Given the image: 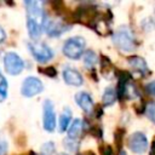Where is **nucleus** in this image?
<instances>
[{
	"instance_id": "nucleus-1",
	"label": "nucleus",
	"mask_w": 155,
	"mask_h": 155,
	"mask_svg": "<svg viewBox=\"0 0 155 155\" xmlns=\"http://www.w3.org/2000/svg\"><path fill=\"white\" fill-rule=\"evenodd\" d=\"M27 7V28L31 39H38L42 33L45 23V11L41 1H25Z\"/></svg>"
},
{
	"instance_id": "nucleus-2",
	"label": "nucleus",
	"mask_w": 155,
	"mask_h": 155,
	"mask_svg": "<svg viewBox=\"0 0 155 155\" xmlns=\"http://www.w3.org/2000/svg\"><path fill=\"white\" fill-rule=\"evenodd\" d=\"M113 42L120 51L126 53L132 52L136 48V39L133 36V33L126 25H121L114 31Z\"/></svg>"
},
{
	"instance_id": "nucleus-3",
	"label": "nucleus",
	"mask_w": 155,
	"mask_h": 155,
	"mask_svg": "<svg viewBox=\"0 0 155 155\" xmlns=\"http://www.w3.org/2000/svg\"><path fill=\"white\" fill-rule=\"evenodd\" d=\"M86 47V41L82 36H74L68 39L63 45V53L70 59H79Z\"/></svg>"
},
{
	"instance_id": "nucleus-4",
	"label": "nucleus",
	"mask_w": 155,
	"mask_h": 155,
	"mask_svg": "<svg viewBox=\"0 0 155 155\" xmlns=\"http://www.w3.org/2000/svg\"><path fill=\"white\" fill-rule=\"evenodd\" d=\"M28 47H29L33 57L40 63H46L53 58V51L45 42L33 41V42L28 44Z\"/></svg>"
},
{
	"instance_id": "nucleus-5",
	"label": "nucleus",
	"mask_w": 155,
	"mask_h": 155,
	"mask_svg": "<svg viewBox=\"0 0 155 155\" xmlns=\"http://www.w3.org/2000/svg\"><path fill=\"white\" fill-rule=\"evenodd\" d=\"M4 67H5V70L8 74L18 75L24 68V62L17 53L7 52L4 56Z\"/></svg>"
},
{
	"instance_id": "nucleus-6",
	"label": "nucleus",
	"mask_w": 155,
	"mask_h": 155,
	"mask_svg": "<svg viewBox=\"0 0 155 155\" xmlns=\"http://www.w3.org/2000/svg\"><path fill=\"white\" fill-rule=\"evenodd\" d=\"M42 90H44V85L40 79L34 78V76H28L22 82L21 93L24 97L30 98V97H34V96L39 94L40 92H42Z\"/></svg>"
},
{
	"instance_id": "nucleus-7",
	"label": "nucleus",
	"mask_w": 155,
	"mask_h": 155,
	"mask_svg": "<svg viewBox=\"0 0 155 155\" xmlns=\"http://www.w3.org/2000/svg\"><path fill=\"white\" fill-rule=\"evenodd\" d=\"M42 124H44V128L48 132H52L56 128L54 107L50 99H46L42 105Z\"/></svg>"
},
{
	"instance_id": "nucleus-8",
	"label": "nucleus",
	"mask_w": 155,
	"mask_h": 155,
	"mask_svg": "<svg viewBox=\"0 0 155 155\" xmlns=\"http://www.w3.org/2000/svg\"><path fill=\"white\" fill-rule=\"evenodd\" d=\"M128 148L134 154H143L148 149V139L143 132H134L128 138Z\"/></svg>"
},
{
	"instance_id": "nucleus-9",
	"label": "nucleus",
	"mask_w": 155,
	"mask_h": 155,
	"mask_svg": "<svg viewBox=\"0 0 155 155\" xmlns=\"http://www.w3.org/2000/svg\"><path fill=\"white\" fill-rule=\"evenodd\" d=\"M70 25L64 23L62 19H45L42 29L50 35V36H59L64 31L69 30Z\"/></svg>"
},
{
	"instance_id": "nucleus-10",
	"label": "nucleus",
	"mask_w": 155,
	"mask_h": 155,
	"mask_svg": "<svg viewBox=\"0 0 155 155\" xmlns=\"http://www.w3.org/2000/svg\"><path fill=\"white\" fill-rule=\"evenodd\" d=\"M63 80L65 84L70 85V86H81L82 82H84V79H82V75L74 68H70V67H67L64 70H63Z\"/></svg>"
},
{
	"instance_id": "nucleus-11",
	"label": "nucleus",
	"mask_w": 155,
	"mask_h": 155,
	"mask_svg": "<svg viewBox=\"0 0 155 155\" xmlns=\"http://www.w3.org/2000/svg\"><path fill=\"white\" fill-rule=\"evenodd\" d=\"M75 102L85 113L90 114L93 110V101L87 92H84V91L78 92L75 94Z\"/></svg>"
},
{
	"instance_id": "nucleus-12",
	"label": "nucleus",
	"mask_w": 155,
	"mask_h": 155,
	"mask_svg": "<svg viewBox=\"0 0 155 155\" xmlns=\"http://www.w3.org/2000/svg\"><path fill=\"white\" fill-rule=\"evenodd\" d=\"M128 64H130V67L133 70H136L140 75H145V74L149 73V69H148V65H147L145 61L142 57H139V56L130 57L128 58Z\"/></svg>"
},
{
	"instance_id": "nucleus-13",
	"label": "nucleus",
	"mask_w": 155,
	"mask_h": 155,
	"mask_svg": "<svg viewBox=\"0 0 155 155\" xmlns=\"http://www.w3.org/2000/svg\"><path fill=\"white\" fill-rule=\"evenodd\" d=\"M82 130H84L82 120L75 119V120L69 125V127L67 128V133H68V137H67V138L78 139V137H80V134L82 133Z\"/></svg>"
},
{
	"instance_id": "nucleus-14",
	"label": "nucleus",
	"mask_w": 155,
	"mask_h": 155,
	"mask_svg": "<svg viewBox=\"0 0 155 155\" xmlns=\"http://www.w3.org/2000/svg\"><path fill=\"white\" fill-rule=\"evenodd\" d=\"M70 120H71V110L69 108H64L59 117V132L67 131V128L70 125Z\"/></svg>"
},
{
	"instance_id": "nucleus-15",
	"label": "nucleus",
	"mask_w": 155,
	"mask_h": 155,
	"mask_svg": "<svg viewBox=\"0 0 155 155\" xmlns=\"http://www.w3.org/2000/svg\"><path fill=\"white\" fill-rule=\"evenodd\" d=\"M139 96L138 93V90L137 87L131 82V81H127L125 87H124V92H122V98H128V99H133V98H137Z\"/></svg>"
},
{
	"instance_id": "nucleus-16",
	"label": "nucleus",
	"mask_w": 155,
	"mask_h": 155,
	"mask_svg": "<svg viewBox=\"0 0 155 155\" xmlns=\"http://www.w3.org/2000/svg\"><path fill=\"white\" fill-rule=\"evenodd\" d=\"M116 92L113 87H108L105 88L104 93H103V97H102V101H103V104L104 105H111L115 103L116 101Z\"/></svg>"
},
{
	"instance_id": "nucleus-17",
	"label": "nucleus",
	"mask_w": 155,
	"mask_h": 155,
	"mask_svg": "<svg viewBox=\"0 0 155 155\" xmlns=\"http://www.w3.org/2000/svg\"><path fill=\"white\" fill-rule=\"evenodd\" d=\"M97 61H98V57H97V54L92 50H87L84 53V64L87 68H93L96 65Z\"/></svg>"
},
{
	"instance_id": "nucleus-18",
	"label": "nucleus",
	"mask_w": 155,
	"mask_h": 155,
	"mask_svg": "<svg viewBox=\"0 0 155 155\" xmlns=\"http://www.w3.org/2000/svg\"><path fill=\"white\" fill-rule=\"evenodd\" d=\"M144 113H145L147 117L155 124V102H149L144 107Z\"/></svg>"
},
{
	"instance_id": "nucleus-19",
	"label": "nucleus",
	"mask_w": 155,
	"mask_h": 155,
	"mask_svg": "<svg viewBox=\"0 0 155 155\" xmlns=\"http://www.w3.org/2000/svg\"><path fill=\"white\" fill-rule=\"evenodd\" d=\"M7 94V81L0 74V101H4Z\"/></svg>"
},
{
	"instance_id": "nucleus-20",
	"label": "nucleus",
	"mask_w": 155,
	"mask_h": 155,
	"mask_svg": "<svg viewBox=\"0 0 155 155\" xmlns=\"http://www.w3.org/2000/svg\"><path fill=\"white\" fill-rule=\"evenodd\" d=\"M54 153V143L47 142L41 148V155H53Z\"/></svg>"
},
{
	"instance_id": "nucleus-21",
	"label": "nucleus",
	"mask_w": 155,
	"mask_h": 155,
	"mask_svg": "<svg viewBox=\"0 0 155 155\" xmlns=\"http://www.w3.org/2000/svg\"><path fill=\"white\" fill-rule=\"evenodd\" d=\"M78 139H70V138H65L64 139V147L69 150V151H76L78 149Z\"/></svg>"
},
{
	"instance_id": "nucleus-22",
	"label": "nucleus",
	"mask_w": 155,
	"mask_h": 155,
	"mask_svg": "<svg viewBox=\"0 0 155 155\" xmlns=\"http://www.w3.org/2000/svg\"><path fill=\"white\" fill-rule=\"evenodd\" d=\"M99 154L101 155H113V149L108 144L99 145Z\"/></svg>"
},
{
	"instance_id": "nucleus-23",
	"label": "nucleus",
	"mask_w": 155,
	"mask_h": 155,
	"mask_svg": "<svg viewBox=\"0 0 155 155\" xmlns=\"http://www.w3.org/2000/svg\"><path fill=\"white\" fill-rule=\"evenodd\" d=\"M145 91H147L149 94L155 96V80H153V81H150L149 84L145 85Z\"/></svg>"
},
{
	"instance_id": "nucleus-24",
	"label": "nucleus",
	"mask_w": 155,
	"mask_h": 155,
	"mask_svg": "<svg viewBox=\"0 0 155 155\" xmlns=\"http://www.w3.org/2000/svg\"><path fill=\"white\" fill-rule=\"evenodd\" d=\"M40 71H41V73H44V74H46V75H48V76H51V78L56 76V74H57V71H56V69H54L53 67H48V68L41 69Z\"/></svg>"
},
{
	"instance_id": "nucleus-25",
	"label": "nucleus",
	"mask_w": 155,
	"mask_h": 155,
	"mask_svg": "<svg viewBox=\"0 0 155 155\" xmlns=\"http://www.w3.org/2000/svg\"><path fill=\"white\" fill-rule=\"evenodd\" d=\"M122 134H124V130H122V128H119V130L116 131V133H115V140L117 142V144H119V147H120V144H121V139H122Z\"/></svg>"
},
{
	"instance_id": "nucleus-26",
	"label": "nucleus",
	"mask_w": 155,
	"mask_h": 155,
	"mask_svg": "<svg viewBox=\"0 0 155 155\" xmlns=\"http://www.w3.org/2000/svg\"><path fill=\"white\" fill-rule=\"evenodd\" d=\"M6 150H7V144H6V142L0 138V155H4V154L6 153Z\"/></svg>"
},
{
	"instance_id": "nucleus-27",
	"label": "nucleus",
	"mask_w": 155,
	"mask_h": 155,
	"mask_svg": "<svg viewBox=\"0 0 155 155\" xmlns=\"http://www.w3.org/2000/svg\"><path fill=\"white\" fill-rule=\"evenodd\" d=\"M5 38H6V34H5V31H4V29L0 27V44L5 40Z\"/></svg>"
},
{
	"instance_id": "nucleus-28",
	"label": "nucleus",
	"mask_w": 155,
	"mask_h": 155,
	"mask_svg": "<svg viewBox=\"0 0 155 155\" xmlns=\"http://www.w3.org/2000/svg\"><path fill=\"white\" fill-rule=\"evenodd\" d=\"M149 155H155V140H154V143L151 145V149H150V154Z\"/></svg>"
},
{
	"instance_id": "nucleus-29",
	"label": "nucleus",
	"mask_w": 155,
	"mask_h": 155,
	"mask_svg": "<svg viewBox=\"0 0 155 155\" xmlns=\"http://www.w3.org/2000/svg\"><path fill=\"white\" fill-rule=\"evenodd\" d=\"M82 155H94V154L91 153V151H88V153H85V154H82Z\"/></svg>"
}]
</instances>
